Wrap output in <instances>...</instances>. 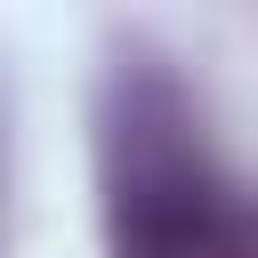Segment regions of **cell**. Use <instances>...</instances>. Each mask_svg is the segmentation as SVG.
<instances>
[{
    "label": "cell",
    "instance_id": "cell-1",
    "mask_svg": "<svg viewBox=\"0 0 258 258\" xmlns=\"http://www.w3.org/2000/svg\"><path fill=\"white\" fill-rule=\"evenodd\" d=\"M105 218L121 258H258V185H242L169 73H129L105 113Z\"/></svg>",
    "mask_w": 258,
    "mask_h": 258
}]
</instances>
